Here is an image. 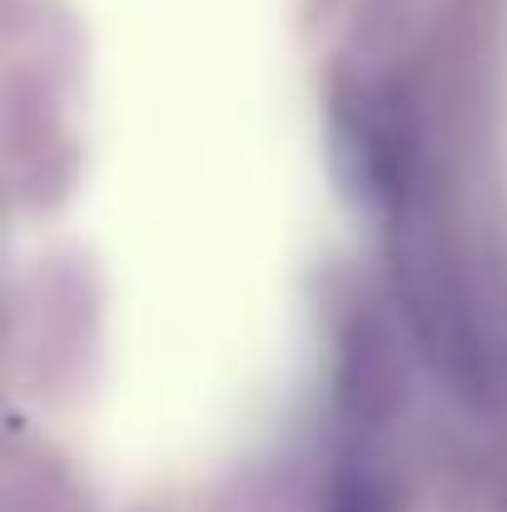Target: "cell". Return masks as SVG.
Here are the masks:
<instances>
[{
	"label": "cell",
	"mask_w": 507,
	"mask_h": 512,
	"mask_svg": "<svg viewBox=\"0 0 507 512\" xmlns=\"http://www.w3.org/2000/svg\"><path fill=\"white\" fill-rule=\"evenodd\" d=\"M329 512H388V488L363 453H348L329 488Z\"/></svg>",
	"instance_id": "6da1fadb"
}]
</instances>
